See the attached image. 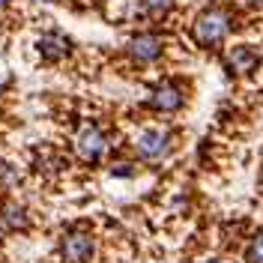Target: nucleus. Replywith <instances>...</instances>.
<instances>
[{"mask_svg":"<svg viewBox=\"0 0 263 263\" xmlns=\"http://www.w3.org/2000/svg\"><path fill=\"white\" fill-rule=\"evenodd\" d=\"M230 27H233V18H230L228 9H221V6H210V9H203L195 21V42L197 45H203V48H215L218 42H224L228 39Z\"/></svg>","mask_w":263,"mask_h":263,"instance_id":"obj_1","label":"nucleus"},{"mask_svg":"<svg viewBox=\"0 0 263 263\" xmlns=\"http://www.w3.org/2000/svg\"><path fill=\"white\" fill-rule=\"evenodd\" d=\"M75 153H78V159L87 164H96L102 162V156L108 153V138H105V132L99 129V126H84L78 132V141H75Z\"/></svg>","mask_w":263,"mask_h":263,"instance_id":"obj_2","label":"nucleus"},{"mask_svg":"<svg viewBox=\"0 0 263 263\" xmlns=\"http://www.w3.org/2000/svg\"><path fill=\"white\" fill-rule=\"evenodd\" d=\"M182 102H185V90L182 84L177 81H162L153 93H149V108L153 111H162V114H171V111H180Z\"/></svg>","mask_w":263,"mask_h":263,"instance_id":"obj_3","label":"nucleus"},{"mask_svg":"<svg viewBox=\"0 0 263 263\" xmlns=\"http://www.w3.org/2000/svg\"><path fill=\"white\" fill-rule=\"evenodd\" d=\"M162 48H164V42H162V36H156V33H138V36H132L129 42H126V51H129V57L135 63H153V60H159Z\"/></svg>","mask_w":263,"mask_h":263,"instance_id":"obj_4","label":"nucleus"},{"mask_svg":"<svg viewBox=\"0 0 263 263\" xmlns=\"http://www.w3.org/2000/svg\"><path fill=\"white\" fill-rule=\"evenodd\" d=\"M171 132H162V129H147L141 138H138V156L141 159H147V162H156V159H162L167 156V149H171Z\"/></svg>","mask_w":263,"mask_h":263,"instance_id":"obj_5","label":"nucleus"},{"mask_svg":"<svg viewBox=\"0 0 263 263\" xmlns=\"http://www.w3.org/2000/svg\"><path fill=\"white\" fill-rule=\"evenodd\" d=\"M60 254L66 263H84L93 254V236H87L84 230H69L60 242Z\"/></svg>","mask_w":263,"mask_h":263,"instance_id":"obj_6","label":"nucleus"},{"mask_svg":"<svg viewBox=\"0 0 263 263\" xmlns=\"http://www.w3.org/2000/svg\"><path fill=\"white\" fill-rule=\"evenodd\" d=\"M224 63L233 75H248V72H254L257 63H260V54L251 48V45H233L228 51V57H224Z\"/></svg>","mask_w":263,"mask_h":263,"instance_id":"obj_7","label":"nucleus"},{"mask_svg":"<svg viewBox=\"0 0 263 263\" xmlns=\"http://www.w3.org/2000/svg\"><path fill=\"white\" fill-rule=\"evenodd\" d=\"M27 224H30V218H27V213H24L21 206L9 203V206H3V210H0V228H6V230H27Z\"/></svg>","mask_w":263,"mask_h":263,"instance_id":"obj_8","label":"nucleus"},{"mask_svg":"<svg viewBox=\"0 0 263 263\" xmlns=\"http://www.w3.org/2000/svg\"><path fill=\"white\" fill-rule=\"evenodd\" d=\"M39 48L45 54V60H60L66 51H69V39L60 36V33H54V36H45V39L39 42Z\"/></svg>","mask_w":263,"mask_h":263,"instance_id":"obj_9","label":"nucleus"},{"mask_svg":"<svg viewBox=\"0 0 263 263\" xmlns=\"http://www.w3.org/2000/svg\"><path fill=\"white\" fill-rule=\"evenodd\" d=\"M246 263H263V230H257L248 242V251H246Z\"/></svg>","mask_w":263,"mask_h":263,"instance_id":"obj_10","label":"nucleus"},{"mask_svg":"<svg viewBox=\"0 0 263 263\" xmlns=\"http://www.w3.org/2000/svg\"><path fill=\"white\" fill-rule=\"evenodd\" d=\"M141 3V9L147 12V15H164V12H171V6H174V0H138Z\"/></svg>","mask_w":263,"mask_h":263,"instance_id":"obj_11","label":"nucleus"},{"mask_svg":"<svg viewBox=\"0 0 263 263\" xmlns=\"http://www.w3.org/2000/svg\"><path fill=\"white\" fill-rule=\"evenodd\" d=\"M248 3H254V6H263V0H248Z\"/></svg>","mask_w":263,"mask_h":263,"instance_id":"obj_12","label":"nucleus"},{"mask_svg":"<svg viewBox=\"0 0 263 263\" xmlns=\"http://www.w3.org/2000/svg\"><path fill=\"white\" fill-rule=\"evenodd\" d=\"M197 263H218V260H197Z\"/></svg>","mask_w":263,"mask_h":263,"instance_id":"obj_13","label":"nucleus"},{"mask_svg":"<svg viewBox=\"0 0 263 263\" xmlns=\"http://www.w3.org/2000/svg\"><path fill=\"white\" fill-rule=\"evenodd\" d=\"M6 3H9V0H0V6H6Z\"/></svg>","mask_w":263,"mask_h":263,"instance_id":"obj_14","label":"nucleus"}]
</instances>
